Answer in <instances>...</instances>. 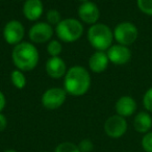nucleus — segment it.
<instances>
[{
    "label": "nucleus",
    "instance_id": "obj_1",
    "mask_svg": "<svg viewBox=\"0 0 152 152\" xmlns=\"http://www.w3.org/2000/svg\"><path fill=\"white\" fill-rule=\"evenodd\" d=\"M65 91L73 96L85 95L91 86V76L87 69L74 66L68 70L65 77Z\"/></svg>",
    "mask_w": 152,
    "mask_h": 152
},
{
    "label": "nucleus",
    "instance_id": "obj_2",
    "mask_svg": "<svg viewBox=\"0 0 152 152\" xmlns=\"http://www.w3.org/2000/svg\"><path fill=\"white\" fill-rule=\"evenodd\" d=\"M12 58L20 71H31L39 63V52L31 43L21 42L15 46Z\"/></svg>",
    "mask_w": 152,
    "mask_h": 152
},
{
    "label": "nucleus",
    "instance_id": "obj_3",
    "mask_svg": "<svg viewBox=\"0 0 152 152\" xmlns=\"http://www.w3.org/2000/svg\"><path fill=\"white\" fill-rule=\"evenodd\" d=\"M88 40L97 51L107 50L114 40V31L105 24L96 23L89 28Z\"/></svg>",
    "mask_w": 152,
    "mask_h": 152
},
{
    "label": "nucleus",
    "instance_id": "obj_4",
    "mask_svg": "<svg viewBox=\"0 0 152 152\" xmlns=\"http://www.w3.org/2000/svg\"><path fill=\"white\" fill-rule=\"evenodd\" d=\"M55 31L61 41L66 43H72L77 41L83 36V26L78 20L69 18V19L61 20L56 25Z\"/></svg>",
    "mask_w": 152,
    "mask_h": 152
},
{
    "label": "nucleus",
    "instance_id": "obj_5",
    "mask_svg": "<svg viewBox=\"0 0 152 152\" xmlns=\"http://www.w3.org/2000/svg\"><path fill=\"white\" fill-rule=\"evenodd\" d=\"M139 37V30L137 26L131 22H121L114 30V39L118 44L129 46L137 41Z\"/></svg>",
    "mask_w": 152,
    "mask_h": 152
},
{
    "label": "nucleus",
    "instance_id": "obj_6",
    "mask_svg": "<svg viewBox=\"0 0 152 152\" xmlns=\"http://www.w3.org/2000/svg\"><path fill=\"white\" fill-rule=\"evenodd\" d=\"M104 131L112 139H119L127 131V122L124 117L119 115L112 116L104 123Z\"/></svg>",
    "mask_w": 152,
    "mask_h": 152
},
{
    "label": "nucleus",
    "instance_id": "obj_7",
    "mask_svg": "<svg viewBox=\"0 0 152 152\" xmlns=\"http://www.w3.org/2000/svg\"><path fill=\"white\" fill-rule=\"evenodd\" d=\"M66 101V91L61 88H51L44 93L42 103L47 110H56Z\"/></svg>",
    "mask_w": 152,
    "mask_h": 152
},
{
    "label": "nucleus",
    "instance_id": "obj_8",
    "mask_svg": "<svg viewBox=\"0 0 152 152\" xmlns=\"http://www.w3.org/2000/svg\"><path fill=\"white\" fill-rule=\"evenodd\" d=\"M24 26L21 22L17 20H12L7 22L3 29V37L7 43L11 45H18L24 38Z\"/></svg>",
    "mask_w": 152,
    "mask_h": 152
},
{
    "label": "nucleus",
    "instance_id": "obj_9",
    "mask_svg": "<svg viewBox=\"0 0 152 152\" xmlns=\"http://www.w3.org/2000/svg\"><path fill=\"white\" fill-rule=\"evenodd\" d=\"M53 36V28L49 23L39 22L29 29V39L34 43H45Z\"/></svg>",
    "mask_w": 152,
    "mask_h": 152
},
{
    "label": "nucleus",
    "instance_id": "obj_10",
    "mask_svg": "<svg viewBox=\"0 0 152 152\" xmlns=\"http://www.w3.org/2000/svg\"><path fill=\"white\" fill-rule=\"evenodd\" d=\"M106 54H107L110 61H112L113 64L118 66L125 65L131 58V52L128 47L120 44L110 46L107 49V53Z\"/></svg>",
    "mask_w": 152,
    "mask_h": 152
},
{
    "label": "nucleus",
    "instance_id": "obj_11",
    "mask_svg": "<svg viewBox=\"0 0 152 152\" xmlns=\"http://www.w3.org/2000/svg\"><path fill=\"white\" fill-rule=\"evenodd\" d=\"M78 16L87 24H96L100 17L98 7L92 1L83 2L78 9Z\"/></svg>",
    "mask_w": 152,
    "mask_h": 152
},
{
    "label": "nucleus",
    "instance_id": "obj_12",
    "mask_svg": "<svg viewBox=\"0 0 152 152\" xmlns=\"http://www.w3.org/2000/svg\"><path fill=\"white\" fill-rule=\"evenodd\" d=\"M137 102L130 96H122L121 98H119L115 106L117 115L124 118L132 116L137 110Z\"/></svg>",
    "mask_w": 152,
    "mask_h": 152
},
{
    "label": "nucleus",
    "instance_id": "obj_13",
    "mask_svg": "<svg viewBox=\"0 0 152 152\" xmlns=\"http://www.w3.org/2000/svg\"><path fill=\"white\" fill-rule=\"evenodd\" d=\"M67 66L65 61L58 56H53L46 63V71L52 78H61L66 74Z\"/></svg>",
    "mask_w": 152,
    "mask_h": 152
},
{
    "label": "nucleus",
    "instance_id": "obj_14",
    "mask_svg": "<svg viewBox=\"0 0 152 152\" xmlns=\"http://www.w3.org/2000/svg\"><path fill=\"white\" fill-rule=\"evenodd\" d=\"M43 2L41 0H26L23 5V14L26 19L36 21L43 14Z\"/></svg>",
    "mask_w": 152,
    "mask_h": 152
},
{
    "label": "nucleus",
    "instance_id": "obj_15",
    "mask_svg": "<svg viewBox=\"0 0 152 152\" xmlns=\"http://www.w3.org/2000/svg\"><path fill=\"white\" fill-rule=\"evenodd\" d=\"M107 54L104 51H96L89 59V67L95 73H101L108 66Z\"/></svg>",
    "mask_w": 152,
    "mask_h": 152
},
{
    "label": "nucleus",
    "instance_id": "obj_16",
    "mask_svg": "<svg viewBox=\"0 0 152 152\" xmlns=\"http://www.w3.org/2000/svg\"><path fill=\"white\" fill-rule=\"evenodd\" d=\"M133 127L140 133H147L152 127V117L146 112H141L134 117Z\"/></svg>",
    "mask_w": 152,
    "mask_h": 152
},
{
    "label": "nucleus",
    "instance_id": "obj_17",
    "mask_svg": "<svg viewBox=\"0 0 152 152\" xmlns=\"http://www.w3.org/2000/svg\"><path fill=\"white\" fill-rule=\"evenodd\" d=\"M11 79H12L13 85L15 86L17 89H23L26 85L25 75H24L23 72L20 71V70H15V71L12 72Z\"/></svg>",
    "mask_w": 152,
    "mask_h": 152
},
{
    "label": "nucleus",
    "instance_id": "obj_18",
    "mask_svg": "<svg viewBox=\"0 0 152 152\" xmlns=\"http://www.w3.org/2000/svg\"><path fill=\"white\" fill-rule=\"evenodd\" d=\"M54 152H80L78 146L71 142H64L56 146Z\"/></svg>",
    "mask_w": 152,
    "mask_h": 152
},
{
    "label": "nucleus",
    "instance_id": "obj_19",
    "mask_svg": "<svg viewBox=\"0 0 152 152\" xmlns=\"http://www.w3.org/2000/svg\"><path fill=\"white\" fill-rule=\"evenodd\" d=\"M61 49H63L61 44L56 40L51 41V42L48 44V46H47V51H48V53L52 57L53 56H58L61 52Z\"/></svg>",
    "mask_w": 152,
    "mask_h": 152
},
{
    "label": "nucleus",
    "instance_id": "obj_20",
    "mask_svg": "<svg viewBox=\"0 0 152 152\" xmlns=\"http://www.w3.org/2000/svg\"><path fill=\"white\" fill-rule=\"evenodd\" d=\"M137 4L142 13L152 16V0H137Z\"/></svg>",
    "mask_w": 152,
    "mask_h": 152
},
{
    "label": "nucleus",
    "instance_id": "obj_21",
    "mask_svg": "<svg viewBox=\"0 0 152 152\" xmlns=\"http://www.w3.org/2000/svg\"><path fill=\"white\" fill-rule=\"evenodd\" d=\"M47 21L49 22L50 25H57L59 22L61 21V14L58 13L55 10H51L47 13Z\"/></svg>",
    "mask_w": 152,
    "mask_h": 152
},
{
    "label": "nucleus",
    "instance_id": "obj_22",
    "mask_svg": "<svg viewBox=\"0 0 152 152\" xmlns=\"http://www.w3.org/2000/svg\"><path fill=\"white\" fill-rule=\"evenodd\" d=\"M142 147L146 152H152V131L145 133L142 139Z\"/></svg>",
    "mask_w": 152,
    "mask_h": 152
},
{
    "label": "nucleus",
    "instance_id": "obj_23",
    "mask_svg": "<svg viewBox=\"0 0 152 152\" xmlns=\"http://www.w3.org/2000/svg\"><path fill=\"white\" fill-rule=\"evenodd\" d=\"M143 104L144 107L148 110V112L152 113V87L146 91L143 97Z\"/></svg>",
    "mask_w": 152,
    "mask_h": 152
},
{
    "label": "nucleus",
    "instance_id": "obj_24",
    "mask_svg": "<svg viewBox=\"0 0 152 152\" xmlns=\"http://www.w3.org/2000/svg\"><path fill=\"white\" fill-rule=\"evenodd\" d=\"M77 146H78L80 152H91L92 150L94 149V145H93V143H92V141H90V140H88V139L80 141V143Z\"/></svg>",
    "mask_w": 152,
    "mask_h": 152
},
{
    "label": "nucleus",
    "instance_id": "obj_25",
    "mask_svg": "<svg viewBox=\"0 0 152 152\" xmlns=\"http://www.w3.org/2000/svg\"><path fill=\"white\" fill-rule=\"evenodd\" d=\"M7 126V120L3 114L0 113V131H3Z\"/></svg>",
    "mask_w": 152,
    "mask_h": 152
},
{
    "label": "nucleus",
    "instance_id": "obj_26",
    "mask_svg": "<svg viewBox=\"0 0 152 152\" xmlns=\"http://www.w3.org/2000/svg\"><path fill=\"white\" fill-rule=\"evenodd\" d=\"M5 103H7V101H5V97H4V95H3L2 92L0 91V113L2 112L3 108L5 107Z\"/></svg>",
    "mask_w": 152,
    "mask_h": 152
},
{
    "label": "nucleus",
    "instance_id": "obj_27",
    "mask_svg": "<svg viewBox=\"0 0 152 152\" xmlns=\"http://www.w3.org/2000/svg\"><path fill=\"white\" fill-rule=\"evenodd\" d=\"M3 152H18V151H16V150H13V149H10V150H5V151H3Z\"/></svg>",
    "mask_w": 152,
    "mask_h": 152
},
{
    "label": "nucleus",
    "instance_id": "obj_28",
    "mask_svg": "<svg viewBox=\"0 0 152 152\" xmlns=\"http://www.w3.org/2000/svg\"><path fill=\"white\" fill-rule=\"evenodd\" d=\"M79 1H81V2H88V1H90V0H79Z\"/></svg>",
    "mask_w": 152,
    "mask_h": 152
}]
</instances>
